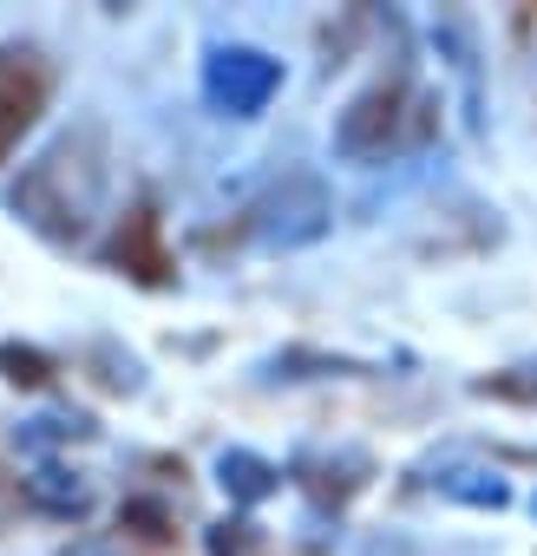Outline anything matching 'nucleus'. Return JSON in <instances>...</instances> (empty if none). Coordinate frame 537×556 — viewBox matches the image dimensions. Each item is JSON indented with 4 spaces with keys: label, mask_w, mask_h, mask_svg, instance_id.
<instances>
[{
    "label": "nucleus",
    "mask_w": 537,
    "mask_h": 556,
    "mask_svg": "<svg viewBox=\"0 0 537 556\" xmlns=\"http://www.w3.org/2000/svg\"><path fill=\"white\" fill-rule=\"evenodd\" d=\"M99 190H105V131L99 125H73L66 138H53L21 170V184L8 190V203L40 236L73 242V236H86V223L99 210Z\"/></svg>",
    "instance_id": "f257e3e1"
},
{
    "label": "nucleus",
    "mask_w": 537,
    "mask_h": 556,
    "mask_svg": "<svg viewBox=\"0 0 537 556\" xmlns=\"http://www.w3.org/2000/svg\"><path fill=\"white\" fill-rule=\"evenodd\" d=\"M40 105H47V66L27 47H8L0 53V164H8V151L27 138Z\"/></svg>",
    "instance_id": "f03ea898"
},
{
    "label": "nucleus",
    "mask_w": 537,
    "mask_h": 556,
    "mask_svg": "<svg viewBox=\"0 0 537 556\" xmlns=\"http://www.w3.org/2000/svg\"><path fill=\"white\" fill-rule=\"evenodd\" d=\"M276 79H283L276 60H262V53H249V47H229V53L210 60V99H216L223 112H236V118L262 112L268 92H276Z\"/></svg>",
    "instance_id": "7ed1b4c3"
},
{
    "label": "nucleus",
    "mask_w": 537,
    "mask_h": 556,
    "mask_svg": "<svg viewBox=\"0 0 537 556\" xmlns=\"http://www.w3.org/2000/svg\"><path fill=\"white\" fill-rule=\"evenodd\" d=\"M394 131H400V86H374L341 112L335 144H341V157H380L394 144Z\"/></svg>",
    "instance_id": "20e7f679"
},
{
    "label": "nucleus",
    "mask_w": 537,
    "mask_h": 556,
    "mask_svg": "<svg viewBox=\"0 0 537 556\" xmlns=\"http://www.w3.org/2000/svg\"><path fill=\"white\" fill-rule=\"evenodd\" d=\"M112 262H125L132 275H145V282H164V255H158V223H151V210H132V223H125L118 242H112Z\"/></svg>",
    "instance_id": "39448f33"
},
{
    "label": "nucleus",
    "mask_w": 537,
    "mask_h": 556,
    "mask_svg": "<svg viewBox=\"0 0 537 556\" xmlns=\"http://www.w3.org/2000/svg\"><path fill=\"white\" fill-rule=\"evenodd\" d=\"M0 367H8V380L14 387H40L53 367H47V354H34V348H0Z\"/></svg>",
    "instance_id": "423d86ee"
}]
</instances>
